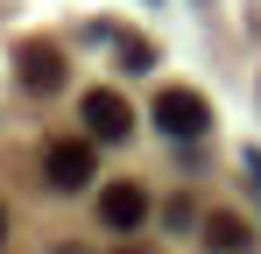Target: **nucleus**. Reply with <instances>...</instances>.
Segmentation results:
<instances>
[{
  "label": "nucleus",
  "instance_id": "obj_1",
  "mask_svg": "<svg viewBox=\"0 0 261 254\" xmlns=\"http://www.w3.org/2000/svg\"><path fill=\"white\" fill-rule=\"evenodd\" d=\"M155 127L176 134V141H191V134H205V127H212V106H205L191 85H170V92H155Z\"/></svg>",
  "mask_w": 261,
  "mask_h": 254
},
{
  "label": "nucleus",
  "instance_id": "obj_2",
  "mask_svg": "<svg viewBox=\"0 0 261 254\" xmlns=\"http://www.w3.org/2000/svg\"><path fill=\"white\" fill-rule=\"evenodd\" d=\"M43 176L57 184V191H85V184H92V148H85V141H49Z\"/></svg>",
  "mask_w": 261,
  "mask_h": 254
},
{
  "label": "nucleus",
  "instance_id": "obj_7",
  "mask_svg": "<svg viewBox=\"0 0 261 254\" xmlns=\"http://www.w3.org/2000/svg\"><path fill=\"white\" fill-rule=\"evenodd\" d=\"M113 49H120V64H127V71H148V64H155V49H148L141 36H113Z\"/></svg>",
  "mask_w": 261,
  "mask_h": 254
},
{
  "label": "nucleus",
  "instance_id": "obj_9",
  "mask_svg": "<svg viewBox=\"0 0 261 254\" xmlns=\"http://www.w3.org/2000/svg\"><path fill=\"white\" fill-rule=\"evenodd\" d=\"M0 240H7V212H0Z\"/></svg>",
  "mask_w": 261,
  "mask_h": 254
},
{
  "label": "nucleus",
  "instance_id": "obj_5",
  "mask_svg": "<svg viewBox=\"0 0 261 254\" xmlns=\"http://www.w3.org/2000/svg\"><path fill=\"white\" fill-rule=\"evenodd\" d=\"M21 85H29V92H57V85H64V57H57L49 42H29V49H21Z\"/></svg>",
  "mask_w": 261,
  "mask_h": 254
},
{
  "label": "nucleus",
  "instance_id": "obj_3",
  "mask_svg": "<svg viewBox=\"0 0 261 254\" xmlns=\"http://www.w3.org/2000/svg\"><path fill=\"white\" fill-rule=\"evenodd\" d=\"M99 219H106L113 233H134V226L148 219V191H141V184H106V191H99Z\"/></svg>",
  "mask_w": 261,
  "mask_h": 254
},
{
  "label": "nucleus",
  "instance_id": "obj_10",
  "mask_svg": "<svg viewBox=\"0 0 261 254\" xmlns=\"http://www.w3.org/2000/svg\"><path fill=\"white\" fill-rule=\"evenodd\" d=\"M120 254H148V247H120Z\"/></svg>",
  "mask_w": 261,
  "mask_h": 254
},
{
  "label": "nucleus",
  "instance_id": "obj_8",
  "mask_svg": "<svg viewBox=\"0 0 261 254\" xmlns=\"http://www.w3.org/2000/svg\"><path fill=\"white\" fill-rule=\"evenodd\" d=\"M247 169H254V191H261V148H247Z\"/></svg>",
  "mask_w": 261,
  "mask_h": 254
},
{
  "label": "nucleus",
  "instance_id": "obj_6",
  "mask_svg": "<svg viewBox=\"0 0 261 254\" xmlns=\"http://www.w3.org/2000/svg\"><path fill=\"white\" fill-rule=\"evenodd\" d=\"M205 240H212L219 254H240L254 233H247V219H233V212H212V219H205Z\"/></svg>",
  "mask_w": 261,
  "mask_h": 254
},
{
  "label": "nucleus",
  "instance_id": "obj_4",
  "mask_svg": "<svg viewBox=\"0 0 261 254\" xmlns=\"http://www.w3.org/2000/svg\"><path fill=\"white\" fill-rule=\"evenodd\" d=\"M78 113H85V127L99 134V141H120V134L134 127V113H127V99H120V92H85V106H78Z\"/></svg>",
  "mask_w": 261,
  "mask_h": 254
}]
</instances>
